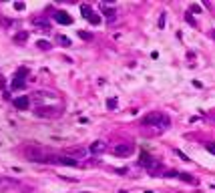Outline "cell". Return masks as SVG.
<instances>
[{
  "mask_svg": "<svg viewBox=\"0 0 215 193\" xmlns=\"http://www.w3.org/2000/svg\"><path fill=\"white\" fill-rule=\"evenodd\" d=\"M153 163V157H151V155L149 153H141V157H139V165H141V167H145L147 169L149 165Z\"/></svg>",
  "mask_w": 215,
  "mask_h": 193,
  "instance_id": "7",
  "label": "cell"
},
{
  "mask_svg": "<svg viewBox=\"0 0 215 193\" xmlns=\"http://www.w3.org/2000/svg\"><path fill=\"white\" fill-rule=\"evenodd\" d=\"M78 36H81L82 40H93V34L86 32V30H78Z\"/></svg>",
  "mask_w": 215,
  "mask_h": 193,
  "instance_id": "20",
  "label": "cell"
},
{
  "mask_svg": "<svg viewBox=\"0 0 215 193\" xmlns=\"http://www.w3.org/2000/svg\"><path fill=\"white\" fill-rule=\"evenodd\" d=\"M32 24H34V26H42V28L50 30V22H48V20H44V18H34Z\"/></svg>",
  "mask_w": 215,
  "mask_h": 193,
  "instance_id": "14",
  "label": "cell"
},
{
  "mask_svg": "<svg viewBox=\"0 0 215 193\" xmlns=\"http://www.w3.org/2000/svg\"><path fill=\"white\" fill-rule=\"evenodd\" d=\"M187 22L191 24V26H197V22H195V18H193V16H191V12L187 14Z\"/></svg>",
  "mask_w": 215,
  "mask_h": 193,
  "instance_id": "26",
  "label": "cell"
},
{
  "mask_svg": "<svg viewBox=\"0 0 215 193\" xmlns=\"http://www.w3.org/2000/svg\"><path fill=\"white\" fill-rule=\"evenodd\" d=\"M26 40H28V32H26V30H20V32H16V34H14V42L24 44Z\"/></svg>",
  "mask_w": 215,
  "mask_h": 193,
  "instance_id": "11",
  "label": "cell"
},
{
  "mask_svg": "<svg viewBox=\"0 0 215 193\" xmlns=\"http://www.w3.org/2000/svg\"><path fill=\"white\" fill-rule=\"evenodd\" d=\"M14 107L20 109V111H26L30 107V96H16L14 99Z\"/></svg>",
  "mask_w": 215,
  "mask_h": 193,
  "instance_id": "5",
  "label": "cell"
},
{
  "mask_svg": "<svg viewBox=\"0 0 215 193\" xmlns=\"http://www.w3.org/2000/svg\"><path fill=\"white\" fill-rule=\"evenodd\" d=\"M64 155H68V157H72V159H81V157L86 155V149H82V147H71V149H67Z\"/></svg>",
  "mask_w": 215,
  "mask_h": 193,
  "instance_id": "4",
  "label": "cell"
},
{
  "mask_svg": "<svg viewBox=\"0 0 215 193\" xmlns=\"http://www.w3.org/2000/svg\"><path fill=\"white\" fill-rule=\"evenodd\" d=\"M89 151H91V153H103V151H105V145L100 143V141H95V143L91 145V149H89Z\"/></svg>",
  "mask_w": 215,
  "mask_h": 193,
  "instance_id": "13",
  "label": "cell"
},
{
  "mask_svg": "<svg viewBox=\"0 0 215 193\" xmlns=\"http://www.w3.org/2000/svg\"><path fill=\"white\" fill-rule=\"evenodd\" d=\"M177 177H181L183 181H187V183H197V181H195V179H193V177H191V175H189V173H179V175H177Z\"/></svg>",
  "mask_w": 215,
  "mask_h": 193,
  "instance_id": "19",
  "label": "cell"
},
{
  "mask_svg": "<svg viewBox=\"0 0 215 193\" xmlns=\"http://www.w3.org/2000/svg\"><path fill=\"white\" fill-rule=\"evenodd\" d=\"M16 181L14 179H6V177H0V189H8V187H14Z\"/></svg>",
  "mask_w": 215,
  "mask_h": 193,
  "instance_id": "12",
  "label": "cell"
},
{
  "mask_svg": "<svg viewBox=\"0 0 215 193\" xmlns=\"http://www.w3.org/2000/svg\"><path fill=\"white\" fill-rule=\"evenodd\" d=\"M163 26H165V18L161 16V18H159V28H163Z\"/></svg>",
  "mask_w": 215,
  "mask_h": 193,
  "instance_id": "30",
  "label": "cell"
},
{
  "mask_svg": "<svg viewBox=\"0 0 215 193\" xmlns=\"http://www.w3.org/2000/svg\"><path fill=\"white\" fill-rule=\"evenodd\" d=\"M48 153H50V151L40 149V147H26V149H24V155H26L30 161H34V163H44Z\"/></svg>",
  "mask_w": 215,
  "mask_h": 193,
  "instance_id": "1",
  "label": "cell"
},
{
  "mask_svg": "<svg viewBox=\"0 0 215 193\" xmlns=\"http://www.w3.org/2000/svg\"><path fill=\"white\" fill-rule=\"evenodd\" d=\"M58 44H62V46H71V38H67V36H62V34H58L56 36Z\"/></svg>",
  "mask_w": 215,
  "mask_h": 193,
  "instance_id": "16",
  "label": "cell"
},
{
  "mask_svg": "<svg viewBox=\"0 0 215 193\" xmlns=\"http://www.w3.org/2000/svg\"><path fill=\"white\" fill-rule=\"evenodd\" d=\"M179 175V171H175V169H167L165 171V177H177Z\"/></svg>",
  "mask_w": 215,
  "mask_h": 193,
  "instance_id": "23",
  "label": "cell"
},
{
  "mask_svg": "<svg viewBox=\"0 0 215 193\" xmlns=\"http://www.w3.org/2000/svg\"><path fill=\"white\" fill-rule=\"evenodd\" d=\"M211 36H213V40H215V28H213V30H211Z\"/></svg>",
  "mask_w": 215,
  "mask_h": 193,
  "instance_id": "31",
  "label": "cell"
},
{
  "mask_svg": "<svg viewBox=\"0 0 215 193\" xmlns=\"http://www.w3.org/2000/svg\"><path fill=\"white\" fill-rule=\"evenodd\" d=\"M161 169H163V165H161V161H157V159H153V163H151V165H149V167H147V171H149V173H151V175H157V173H159V171H161Z\"/></svg>",
  "mask_w": 215,
  "mask_h": 193,
  "instance_id": "9",
  "label": "cell"
},
{
  "mask_svg": "<svg viewBox=\"0 0 215 193\" xmlns=\"http://www.w3.org/2000/svg\"><path fill=\"white\" fill-rule=\"evenodd\" d=\"M14 8L16 10H24V2H14Z\"/></svg>",
  "mask_w": 215,
  "mask_h": 193,
  "instance_id": "29",
  "label": "cell"
},
{
  "mask_svg": "<svg viewBox=\"0 0 215 193\" xmlns=\"http://www.w3.org/2000/svg\"><path fill=\"white\" fill-rule=\"evenodd\" d=\"M135 151V147L131 143H119V145H115V149H113V153L115 155H119V157H129L131 153Z\"/></svg>",
  "mask_w": 215,
  "mask_h": 193,
  "instance_id": "3",
  "label": "cell"
},
{
  "mask_svg": "<svg viewBox=\"0 0 215 193\" xmlns=\"http://www.w3.org/2000/svg\"><path fill=\"white\" fill-rule=\"evenodd\" d=\"M189 10H191V12H201V6L199 4H191V6H189Z\"/></svg>",
  "mask_w": 215,
  "mask_h": 193,
  "instance_id": "27",
  "label": "cell"
},
{
  "mask_svg": "<svg viewBox=\"0 0 215 193\" xmlns=\"http://www.w3.org/2000/svg\"><path fill=\"white\" fill-rule=\"evenodd\" d=\"M89 22H91V24H100V16H99V14H95V12H93V14L89 16Z\"/></svg>",
  "mask_w": 215,
  "mask_h": 193,
  "instance_id": "22",
  "label": "cell"
},
{
  "mask_svg": "<svg viewBox=\"0 0 215 193\" xmlns=\"http://www.w3.org/2000/svg\"><path fill=\"white\" fill-rule=\"evenodd\" d=\"M205 149L209 151V153H213V155H215V143H207V145H205Z\"/></svg>",
  "mask_w": 215,
  "mask_h": 193,
  "instance_id": "25",
  "label": "cell"
},
{
  "mask_svg": "<svg viewBox=\"0 0 215 193\" xmlns=\"http://www.w3.org/2000/svg\"><path fill=\"white\" fill-rule=\"evenodd\" d=\"M107 107H109V109H117V101L115 99H109V101H107Z\"/></svg>",
  "mask_w": 215,
  "mask_h": 193,
  "instance_id": "24",
  "label": "cell"
},
{
  "mask_svg": "<svg viewBox=\"0 0 215 193\" xmlns=\"http://www.w3.org/2000/svg\"><path fill=\"white\" fill-rule=\"evenodd\" d=\"M36 115H38V117H54V115H56V109H46V107H40V109H36Z\"/></svg>",
  "mask_w": 215,
  "mask_h": 193,
  "instance_id": "8",
  "label": "cell"
},
{
  "mask_svg": "<svg viewBox=\"0 0 215 193\" xmlns=\"http://www.w3.org/2000/svg\"><path fill=\"white\" fill-rule=\"evenodd\" d=\"M36 46L42 48V50H48V48H50V42H48V40H38V42H36Z\"/></svg>",
  "mask_w": 215,
  "mask_h": 193,
  "instance_id": "21",
  "label": "cell"
},
{
  "mask_svg": "<svg viewBox=\"0 0 215 193\" xmlns=\"http://www.w3.org/2000/svg\"><path fill=\"white\" fill-rule=\"evenodd\" d=\"M54 20L58 24H72V16L68 12H62V10H58L56 14H54Z\"/></svg>",
  "mask_w": 215,
  "mask_h": 193,
  "instance_id": "6",
  "label": "cell"
},
{
  "mask_svg": "<svg viewBox=\"0 0 215 193\" xmlns=\"http://www.w3.org/2000/svg\"><path fill=\"white\" fill-rule=\"evenodd\" d=\"M81 12H82V14L86 16V18H89V16L93 14V8H91V6H89V4H81Z\"/></svg>",
  "mask_w": 215,
  "mask_h": 193,
  "instance_id": "18",
  "label": "cell"
},
{
  "mask_svg": "<svg viewBox=\"0 0 215 193\" xmlns=\"http://www.w3.org/2000/svg\"><path fill=\"white\" fill-rule=\"evenodd\" d=\"M143 125H157V127H169V117H165L163 113H149L143 119Z\"/></svg>",
  "mask_w": 215,
  "mask_h": 193,
  "instance_id": "2",
  "label": "cell"
},
{
  "mask_svg": "<svg viewBox=\"0 0 215 193\" xmlns=\"http://www.w3.org/2000/svg\"><path fill=\"white\" fill-rule=\"evenodd\" d=\"M100 12H103V14L107 16V20H109V22H113V20H115V10H113V8H109L107 4H103V6H100Z\"/></svg>",
  "mask_w": 215,
  "mask_h": 193,
  "instance_id": "10",
  "label": "cell"
},
{
  "mask_svg": "<svg viewBox=\"0 0 215 193\" xmlns=\"http://www.w3.org/2000/svg\"><path fill=\"white\" fill-rule=\"evenodd\" d=\"M10 87L14 89V91H16V89H22V87H24V81H20V78H12Z\"/></svg>",
  "mask_w": 215,
  "mask_h": 193,
  "instance_id": "17",
  "label": "cell"
},
{
  "mask_svg": "<svg viewBox=\"0 0 215 193\" xmlns=\"http://www.w3.org/2000/svg\"><path fill=\"white\" fill-rule=\"evenodd\" d=\"M175 153H177V155H179V157H181V159H183V161H189V159H187V155H185V153H181V151H179V149H175Z\"/></svg>",
  "mask_w": 215,
  "mask_h": 193,
  "instance_id": "28",
  "label": "cell"
},
{
  "mask_svg": "<svg viewBox=\"0 0 215 193\" xmlns=\"http://www.w3.org/2000/svg\"><path fill=\"white\" fill-rule=\"evenodd\" d=\"M26 77H28V68L26 67H20L18 71H16V75H14V78H20V81H24Z\"/></svg>",
  "mask_w": 215,
  "mask_h": 193,
  "instance_id": "15",
  "label": "cell"
}]
</instances>
